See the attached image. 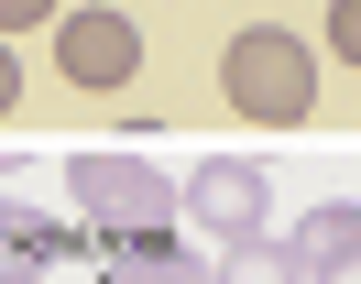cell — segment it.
Wrapping results in <instances>:
<instances>
[{"instance_id": "cell-1", "label": "cell", "mask_w": 361, "mask_h": 284, "mask_svg": "<svg viewBox=\"0 0 361 284\" xmlns=\"http://www.w3.org/2000/svg\"><path fill=\"white\" fill-rule=\"evenodd\" d=\"M219 87H230L241 121L285 131V121H307V109H317V55L285 33V22H252V33L219 44Z\"/></svg>"}, {"instance_id": "cell-2", "label": "cell", "mask_w": 361, "mask_h": 284, "mask_svg": "<svg viewBox=\"0 0 361 284\" xmlns=\"http://www.w3.org/2000/svg\"><path fill=\"white\" fill-rule=\"evenodd\" d=\"M66 197H77V218H88V240H164L176 230V186H164L142 153H77Z\"/></svg>"}, {"instance_id": "cell-3", "label": "cell", "mask_w": 361, "mask_h": 284, "mask_svg": "<svg viewBox=\"0 0 361 284\" xmlns=\"http://www.w3.org/2000/svg\"><path fill=\"white\" fill-rule=\"evenodd\" d=\"M186 208H197V230L252 240V230L274 218V186H263V164H241V153H208V164L186 175Z\"/></svg>"}, {"instance_id": "cell-4", "label": "cell", "mask_w": 361, "mask_h": 284, "mask_svg": "<svg viewBox=\"0 0 361 284\" xmlns=\"http://www.w3.org/2000/svg\"><path fill=\"white\" fill-rule=\"evenodd\" d=\"M55 66H66L77 87H132V66H142L132 11H66L55 22Z\"/></svg>"}, {"instance_id": "cell-5", "label": "cell", "mask_w": 361, "mask_h": 284, "mask_svg": "<svg viewBox=\"0 0 361 284\" xmlns=\"http://www.w3.org/2000/svg\"><path fill=\"white\" fill-rule=\"evenodd\" d=\"M88 252H99V284H219V273L186 262L176 230H164V240H88Z\"/></svg>"}, {"instance_id": "cell-6", "label": "cell", "mask_w": 361, "mask_h": 284, "mask_svg": "<svg viewBox=\"0 0 361 284\" xmlns=\"http://www.w3.org/2000/svg\"><path fill=\"white\" fill-rule=\"evenodd\" d=\"M55 252H88V240H77V230H55V218H33V208H11V197H0V284H33V273H44Z\"/></svg>"}, {"instance_id": "cell-7", "label": "cell", "mask_w": 361, "mask_h": 284, "mask_svg": "<svg viewBox=\"0 0 361 284\" xmlns=\"http://www.w3.org/2000/svg\"><path fill=\"white\" fill-rule=\"evenodd\" d=\"M350 240H361V208H339V197H329V208H307V218H295V240H285V252H295V273H317V262H339Z\"/></svg>"}, {"instance_id": "cell-8", "label": "cell", "mask_w": 361, "mask_h": 284, "mask_svg": "<svg viewBox=\"0 0 361 284\" xmlns=\"http://www.w3.org/2000/svg\"><path fill=\"white\" fill-rule=\"evenodd\" d=\"M219 284H307V273H295V252H285V240H263V230H252V240H230Z\"/></svg>"}, {"instance_id": "cell-9", "label": "cell", "mask_w": 361, "mask_h": 284, "mask_svg": "<svg viewBox=\"0 0 361 284\" xmlns=\"http://www.w3.org/2000/svg\"><path fill=\"white\" fill-rule=\"evenodd\" d=\"M329 44H339V55L361 66V0H329Z\"/></svg>"}, {"instance_id": "cell-10", "label": "cell", "mask_w": 361, "mask_h": 284, "mask_svg": "<svg viewBox=\"0 0 361 284\" xmlns=\"http://www.w3.org/2000/svg\"><path fill=\"white\" fill-rule=\"evenodd\" d=\"M33 22H55V0H0V33H33Z\"/></svg>"}, {"instance_id": "cell-11", "label": "cell", "mask_w": 361, "mask_h": 284, "mask_svg": "<svg viewBox=\"0 0 361 284\" xmlns=\"http://www.w3.org/2000/svg\"><path fill=\"white\" fill-rule=\"evenodd\" d=\"M11 109H23V55L0 44V121H11Z\"/></svg>"}, {"instance_id": "cell-12", "label": "cell", "mask_w": 361, "mask_h": 284, "mask_svg": "<svg viewBox=\"0 0 361 284\" xmlns=\"http://www.w3.org/2000/svg\"><path fill=\"white\" fill-rule=\"evenodd\" d=\"M307 284H361V240H350V252H339V262H317Z\"/></svg>"}]
</instances>
